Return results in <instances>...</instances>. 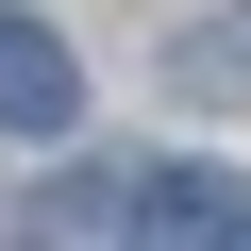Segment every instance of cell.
Returning a JSON list of instances; mask_svg holds the SVG:
<instances>
[{
    "instance_id": "obj_2",
    "label": "cell",
    "mask_w": 251,
    "mask_h": 251,
    "mask_svg": "<svg viewBox=\"0 0 251 251\" xmlns=\"http://www.w3.org/2000/svg\"><path fill=\"white\" fill-rule=\"evenodd\" d=\"M117 201H134V251H218L234 168H151V184H117Z\"/></svg>"
},
{
    "instance_id": "obj_4",
    "label": "cell",
    "mask_w": 251,
    "mask_h": 251,
    "mask_svg": "<svg viewBox=\"0 0 251 251\" xmlns=\"http://www.w3.org/2000/svg\"><path fill=\"white\" fill-rule=\"evenodd\" d=\"M218 251H251V184H234V218H218Z\"/></svg>"
},
{
    "instance_id": "obj_3",
    "label": "cell",
    "mask_w": 251,
    "mask_h": 251,
    "mask_svg": "<svg viewBox=\"0 0 251 251\" xmlns=\"http://www.w3.org/2000/svg\"><path fill=\"white\" fill-rule=\"evenodd\" d=\"M168 84H184V100H218V117H234V100H251V17H201V34H184V50H168Z\"/></svg>"
},
{
    "instance_id": "obj_1",
    "label": "cell",
    "mask_w": 251,
    "mask_h": 251,
    "mask_svg": "<svg viewBox=\"0 0 251 251\" xmlns=\"http://www.w3.org/2000/svg\"><path fill=\"white\" fill-rule=\"evenodd\" d=\"M0 117H17V134H67L84 117V67H67L50 17H0Z\"/></svg>"
}]
</instances>
